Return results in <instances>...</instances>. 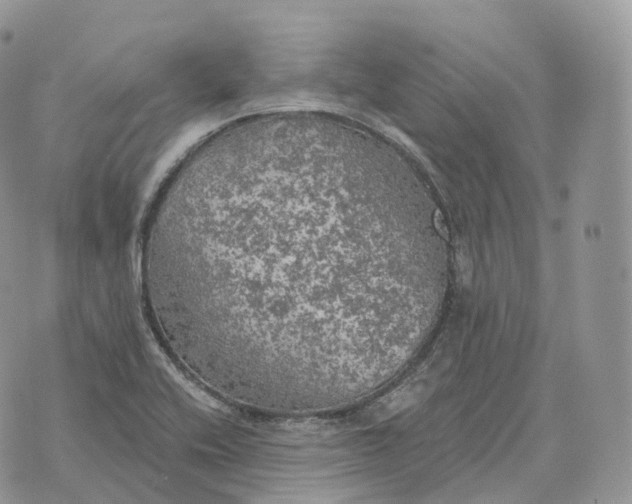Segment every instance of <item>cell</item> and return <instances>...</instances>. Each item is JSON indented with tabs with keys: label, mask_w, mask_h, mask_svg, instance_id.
<instances>
[{
	"label": "cell",
	"mask_w": 632,
	"mask_h": 504,
	"mask_svg": "<svg viewBox=\"0 0 632 504\" xmlns=\"http://www.w3.org/2000/svg\"><path fill=\"white\" fill-rule=\"evenodd\" d=\"M388 220L380 197L341 169L217 157L162 187L142 280L176 357L249 406L360 366L370 248Z\"/></svg>",
	"instance_id": "6da1fadb"
}]
</instances>
